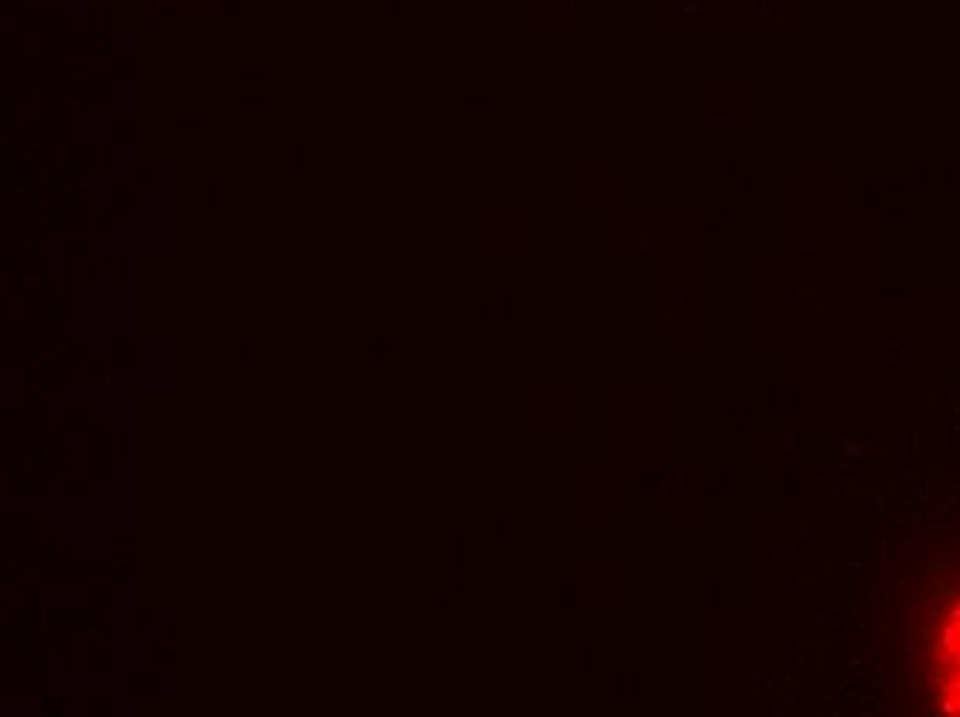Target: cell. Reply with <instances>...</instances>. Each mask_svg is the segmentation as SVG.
<instances>
[{
    "mask_svg": "<svg viewBox=\"0 0 960 717\" xmlns=\"http://www.w3.org/2000/svg\"><path fill=\"white\" fill-rule=\"evenodd\" d=\"M930 668H933L930 679L941 693V709L960 715V604L949 607L939 618V634L933 637Z\"/></svg>",
    "mask_w": 960,
    "mask_h": 717,
    "instance_id": "cell-1",
    "label": "cell"
}]
</instances>
